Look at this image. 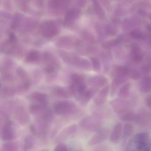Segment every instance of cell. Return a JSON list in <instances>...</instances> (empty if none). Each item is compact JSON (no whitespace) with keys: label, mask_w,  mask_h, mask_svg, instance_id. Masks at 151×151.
I'll return each mask as SVG.
<instances>
[{"label":"cell","mask_w":151,"mask_h":151,"mask_svg":"<svg viewBox=\"0 0 151 151\" xmlns=\"http://www.w3.org/2000/svg\"><path fill=\"white\" fill-rule=\"evenodd\" d=\"M70 84L69 89L71 95L80 100L86 91L87 85L85 78L83 75L77 73H73L70 76Z\"/></svg>","instance_id":"1"},{"label":"cell","mask_w":151,"mask_h":151,"mask_svg":"<svg viewBox=\"0 0 151 151\" xmlns=\"http://www.w3.org/2000/svg\"><path fill=\"white\" fill-rule=\"evenodd\" d=\"M128 146H134L137 151H149L151 150V141L150 136L146 132L137 133L130 140Z\"/></svg>","instance_id":"2"},{"label":"cell","mask_w":151,"mask_h":151,"mask_svg":"<svg viewBox=\"0 0 151 151\" xmlns=\"http://www.w3.org/2000/svg\"><path fill=\"white\" fill-rule=\"evenodd\" d=\"M44 71L46 75L47 80L52 82L57 76L60 66L58 62L49 55H45L44 58Z\"/></svg>","instance_id":"3"},{"label":"cell","mask_w":151,"mask_h":151,"mask_svg":"<svg viewBox=\"0 0 151 151\" xmlns=\"http://www.w3.org/2000/svg\"><path fill=\"white\" fill-rule=\"evenodd\" d=\"M16 79L18 81L15 85L18 93H23L29 90L31 87L32 82L26 71L22 68L15 70Z\"/></svg>","instance_id":"4"},{"label":"cell","mask_w":151,"mask_h":151,"mask_svg":"<svg viewBox=\"0 0 151 151\" xmlns=\"http://www.w3.org/2000/svg\"><path fill=\"white\" fill-rule=\"evenodd\" d=\"M55 114L60 116H70L75 114L78 111L77 105L72 101H62L56 102L53 107Z\"/></svg>","instance_id":"5"},{"label":"cell","mask_w":151,"mask_h":151,"mask_svg":"<svg viewBox=\"0 0 151 151\" xmlns=\"http://www.w3.org/2000/svg\"><path fill=\"white\" fill-rule=\"evenodd\" d=\"M2 119L3 123L1 131V139L4 141L13 140L16 137L13 122L6 114H4Z\"/></svg>","instance_id":"6"},{"label":"cell","mask_w":151,"mask_h":151,"mask_svg":"<svg viewBox=\"0 0 151 151\" xmlns=\"http://www.w3.org/2000/svg\"><path fill=\"white\" fill-rule=\"evenodd\" d=\"M79 125L84 129L90 131H98L102 126V122L97 116H88L83 118L79 122Z\"/></svg>","instance_id":"7"},{"label":"cell","mask_w":151,"mask_h":151,"mask_svg":"<svg viewBox=\"0 0 151 151\" xmlns=\"http://www.w3.org/2000/svg\"><path fill=\"white\" fill-rule=\"evenodd\" d=\"M14 63L9 60L5 61L1 67V78L8 83H12L16 79L15 73L14 72Z\"/></svg>","instance_id":"8"},{"label":"cell","mask_w":151,"mask_h":151,"mask_svg":"<svg viewBox=\"0 0 151 151\" xmlns=\"http://www.w3.org/2000/svg\"><path fill=\"white\" fill-rule=\"evenodd\" d=\"M130 69L123 66H116L112 72L114 81L119 86L126 83L130 78Z\"/></svg>","instance_id":"9"},{"label":"cell","mask_w":151,"mask_h":151,"mask_svg":"<svg viewBox=\"0 0 151 151\" xmlns=\"http://www.w3.org/2000/svg\"><path fill=\"white\" fill-rule=\"evenodd\" d=\"M110 104L114 112L120 115L130 111L131 108V104L129 101L121 98L112 100Z\"/></svg>","instance_id":"10"},{"label":"cell","mask_w":151,"mask_h":151,"mask_svg":"<svg viewBox=\"0 0 151 151\" xmlns=\"http://www.w3.org/2000/svg\"><path fill=\"white\" fill-rule=\"evenodd\" d=\"M13 113L16 120L21 125H25L29 122V114L23 106L20 105L15 106Z\"/></svg>","instance_id":"11"},{"label":"cell","mask_w":151,"mask_h":151,"mask_svg":"<svg viewBox=\"0 0 151 151\" xmlns=\"http://www.w3.org/2000/svg\"><path fill=\"white\" fill-rule=\"evenodd\" d=\"M120 119L124 122H135L139 124H143L147 118L144 114H137L130 111L120 114Z\"/></svg>","instance_id":"12"},{"label":"cell","mask_w":151,"mask_h":151,"mask_svg":"<svg viewBox=\"0 0 151 151\" xmlns=\"http://www.w3.org/2000/svg\"><path fill=\"white\" fill-rule=\"evenodd\" d=\"M109 133V131L108 129L99 130V131L89 140L88 145L93 146L101 144L108 138Z\"/></svg>","instance_id":"13"},{"label":"cell","mask_w":151,"mask_h":151,"mask_svg":"<svg viewBox=\"0 0 151 151\" xmlns=\"http://www.w3.org/2000/svg\"><path fill=\"white\" fill-rule=\"evenodd\" d=\"M70 65L83 70L89 71L91 69V65L87 60L72 55Z\"/></svg>","instance_id":"14"},{"label":"cell","mask_w":151,"mask_h":151,"mask_svg":"<svg viewBox=\"0 0 151 151\" xmlns=\"http://www.w3.org/2000/svg\"><path fill=\"white\" fill-rule=\"evenodd\" d=\"M108 82V79L106 77L100 75L93 76L88 79V84L92 87L101 88L104 87Z\"/></svg>","instance_id":"15"},{"label":"cell","mask_w":151,"mask_h":151,"mask_svg":"<svg viewBox=\"0 0 151 151\" xmlns=\"http://www.w3.org/2000/svg\"><path fill=\"white\" fill-rule=\"evenodd\" d=\"M77 129V127L76 124H71L66 127L59 134L56 139V141L60 142L66 140L70 136L76 133Z\"/></svg>","instance_id":"16"},{"label":"cell","mask_w":151,"mask_h":151,"mask_svg":"<svg viewBox=\"0 0 151 151\" xmlns=\"http://www.w3.org/2000/svg\"><path fill=\"white\" fill-rule=\"evenodd\" d=\"M28 98L32 102L48 105V96L43 93L38 91L33 92L29 94Z\"/></svg>","instance_id":"17"},{"label":"cell","mask_w":151,"mask_h":151,"mask_svg":"<svg viewBox=\"0 0 151 151\" xmlns=\"http://www.w3.org/2000/svg\"><path fill=\"white\" fill-rule=\"evenodd\" d=\"M110 87L109 85L104 87L94 98V102L97 106L103 105L106 101L109 96Z\"/></svg>","instance_id":"18"},{"label":"cell","mask_w":151,"mask_h":151,"mask_svg":"<svg viewBox=\"0 0 151 151\" xmlns=\"http://www.w3.org/2000/svg\"><path fill=\"white\" fill-rule=\"evenodd\" d=\"M99 89L96 87H92L86 91L80 99V104L82 106H85L88 105L92 99L97 94Z\"/></svg>","instance_id":"19"},{"label":"cell","mask_w":151,"mask_h":151,"mask_svg":"<svg viewBox=\"0 0 151 151\" xmlns=\"http://www.w3.org/2000/svg\"><path fill=\"white\" fill-rule=\"evenodd\" d=\"M122 129L123 125L121 123H117L115 125L110 134V140L111 142L116 144L119 142L122 132Z\"/></svg>","instance_id":"20"},{"label":"cell","mask_w":151,"mask_h":151,"mask_svg":"<svg viewBox=\"0 0 151 151\" xmlns=\"http://www.w3.org/2000/svg\"><path fill=\"white\" fill-rule=\"evenodd\" d=\"M52 93L57 98L63 99H68L71 95L69 89H66L61 86H55L52 89Z\"/></svg>","instance_id":"21"},{"label":"cell","mask_w":151,"mask_h":151,"mask_svg":"<svg viewBox=\"0 0 151 151\" xmlns=\"http://www.w3.org/2000/svg\"><path fill=\"white\" fill-rule=\"evenodd\" d=\"M16 94H18V93L15 85L6 86L1 88V95L2 98H11Z\"/></svg>","instance_id":"22"},{"label":"cell","mask_w":151,"mask_h":151,"mask_svg":"<svg viewBox=\"0 0 151 151\" xmlns=\"http://www.w3.org/2000/svg\"><path fill=\"white\" fill-rule=\"evenodd\" d=\"M139 90L141 92L148 93L151 91V79L150 77L145 76L141 79L139 84Z\"/></svg>","instance_id":"23"},{"label":"cell","mask_w":151,"mask_h":151,"mask_svg":"<svg viewBox=\"0 0 151 151\" xmlns=\"http://www.w3.org/2000/svg\"><path fill=\"white\" fill-rule=\"evenodd\" d=\"M47 106L48 105L32 102L30 106L29 111L31 114L36 116L47 109Z\"/></svg>","instance_id":"24"},{"label":"cell","mask_w":151,"mask_h":151,"mask_svg":"<svg viewBox=\"0 0 151 151\" xmlns=\"http://www.w3.org/2000/svg\"><path fill=\"white\" fill-rule=\"evenodd\" d=\"M131 86V84L130 83H124L118 91L117 93L118 98L123 99L129 98L130 94Z\"/></svg>","instance_id":"25"},{"label":"cell","mask_w":151,"mask_h":151,"mask_svg":"<svg viewBox=\"0 0 151 151\" xmlns=\"http://www.w3.org/2000/svg\"><path fill=\"white\" fill-rule=\"evenodd\" d=\"M123 138L127 139L131 137L134 132V127L132 124L126 123L124 125L122 129Z\"/></svg>","instance_id":"26"},{"label":"cell","mask_w":151,"mask_h":151,"mask_svg":"<svg viewBox=\"0 0 151 151\" xmlns=\"http://www.w3.org/2000/svg\"><path fill=\"white\" fill-rule=\"evenodd\" d=\"M19 145L17 142L8 141L2 145L1 150L2 151H17Z\"/></svg>","instance_id":"27"},{"label":"cell","mask_w":151,"mask_h":151,"mask_svg":"<svg viewBox=\"0 0 151 151\" xmlns=\"http://www.w3.org/2000/svg\"><path fill=\"white\" fill-rule=\"evenodd\" d=\"M132 61L136 64L140 63L142 60V54L140 50L137 47L134 48L132 52Z\"/></svg>","instance_id":"28"},{"label":"cell","mask_w":151,"mask_h":151,"mask_svg":"<svg viewBox=\"0 0 151 151\" xmlns=\"http://www.w3.org/2000/svg\"><path fill=\"white\" fill-rule=\"evenodd\" d=\"M40 56L37 52H33L30 53L26 58V61L27 63L29 64H36L39 62Z\"/></svg>","instance_id":"29"},{"label":"cell","mask_w":151,"mask_h":151,"mask_svg":"<svg viewBox=\"0 0 151 151\" xmlns=\"http://www.w3.org/2000/svg\"><path fill=\"white\" fill-rule=\"evenodd\" d=\"M34 145V140L32 136H29L26 137L24 140L23 147L24 150L28 151L31 149Z\"/></svg>","instance_id":"30"},{"label":"cell","mask_w":151,"mask_h":151,"mask_svg":"<svg viewBox=\"0 0 151 151\" xmlns=\"http://www.w3.org/2000/svg\"><path fill=\"white\" fill-rule=\"evenodd\" d=\"M92 67L93 69L96 72H100L101 71V64L99 59L96 57L91 58Z\"/></svg>","instance_id":"31"},{"label":"cell","mask_w":151,"mask_h":151,"mask_svg":"<svg viewBox=\"0 0 151 151\" xmlns=\"http://www.w3.org/2000/svg\"><path fill=\"white\" fill-rule=\"evenodd\" d=\"M129 75L130 77L136 80L139 79L141 76V74L138 70L136 69H130Z\"/></svg>","instance_id":"32"},{"label":"cell","mask_w":151,"mask_h":151,"mask_svg":"<svg viewBox=\"0 0 151 151\" xmlns=\"http://www.w3.org/2000/svg\"><path fill=\"white\" fill-rule=\"evenodd\" d=\"M119 86L113 80V83L111 85V91H110V96L111 97H114L118 91Z\"/></svg>","instance_id":"33"},{"label":"cell","mask_w":151,"mask_h":151,"mask_svg":"<svg viewBox=\"0 0 151 151\" xmlns=\"http://www.w3.org/2000/svg\"><path fill=\"white\" fill-rule=\"evenodd\" d=\"M70 149L68 147V146L62 143H60L58 144L55 147L54 151H69Z\"/></svg>","instance_id":"34"},{"label":"cell","mask_w":151,"mask_h":151,"mask_svg":"<svg viewBox=\"0 0 151 151\" xmlns=\"http://www.w3.org/2000/svg\"><path fill=\"white\" fill-rule=\"evenodd\" d=\"M141 71L145 74L150 73V71H151V66H150V64H146L143 66L141 69Z\"/></svg>","instance_id":"35"},{"label":"cell","mask_w":151,"mask_h":151,"mask_svg":"<svg viewBox=\"0 0 151 151\" xmlns=\"http://www.w3.org/2000/svg\"><path fill=\"white\" fill-rule=\"evenodd\" d=\"M145 102L147 107L149 108V109H151V98L150 95H148L146 98Z\"/></svg>","instance_id":"36"},{"label":"cell","mask_w":151,"mask_h":151,"mask_svg":"<svg viewBox=\"0 0 151 151\" xmlns=\"http://www.w3.org/2000/svg\"><path fill=\"white\" fill-rule=\"evenodd\" d=\"M1 88H2V84H1V81H0V94L1 92Z\"/></svg>","instance_id":"37"}]
</instances>
